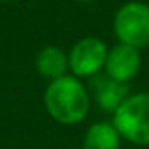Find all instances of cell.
Listing matches in <instances>:
<instances>
[{"label":"cell","mask_w":149,"mask_h":149,"mask_svg":"<svg viewBox=\"0 0 149 149\" xmlns=\"http://www.w3.org/2000/svg\"><path fill=\"white\" fill-rule=\"evenodd\" d=\"M91 105L88 88L72 74L49 81L44 91V107L47 114L60 125L72 126L81 123Z\"/></svg>","instance_id":"6da1fadb"},{"label":"cell","mask_w":149,"mask_h":149,"mask_svg":"<svg viewBox=\"0 0 149 149\" xmlns=\"http://www.w3.org/2000/svg\"><path fill=\"white\" fill-rule=\"evenodd\" d=\"M35 68L47 81L67 76L68 54L58 46H44L35 56Z\"/></svg>","instance_id":"8992f818"},{"label":"cell","mask_w":149,"mask_h":149,"mask_svg":"<svg viewBox=\"0 0 149 149\" xmlns=\"http://www.w3.org/2000/svg\"><path fill=\"white\" fill-rule=\"evenodd\" d=\"M126 84L116 83L107 76H95L93 77V95L98 102L100 109L105 112L114 114V111L126 100L128 97Z\"/></svg>","instance_id":"52a82bcc"},{"label":"cell","mask_w":149,"mask_h":149,"mask_svg":"<svg viewBox=\"0 0 149 149\" xmlns=\"http://www.w3.org/2000/svg\"><path fill=\"white\" fill-rule=\"evenodd\" d=\"M112 30L119 44L144 49L149 46V4L130 0L123 4L112 21Z\"/></svg>","instance_id":"3957f363"},{"label":"cell","mask_w":149,"mask_h":149,"mask_svg":"<svg viewBox=\"0 0 149 149\" xmlns=\"http://www.w3.org/2000/svg\"><path fill=\"white\" fill-rule=\"evenodd\" d=\"M0 2H13V0H0Z\"/></svg>","instance_id":"30bf717a"},{"label":"cell","mask_w":149,"mask_h":149,"mask_svg":"<svg viewBox=\"0 0 149 149\" xmlns=\"http://www.w3.org/2000/svg\"><path fill=\"white\" fill-rule=\"evenodd\" d=\"M83 149H121V135L112 123H93L84 133Z\"/></svg>","instance_id":"ba28073f"},{"label":"cell","mask_w":149,"mask_h":149,"mask_svg":"<svg viewBox=\"0 0 149 149\" xmlns=\"http://www.w3.org/2000/svg\"><path fill=\"white\" fill-rule=\"evenodd\" d=\"M107 44L95 35H88L79 39L68 51V68L72 76L81 77H95L105 67L107 60Z\"/></svg>","instance_id":"277c9868"},{"label":"cell","mask_w":149,"mask_h":149,"mask_svg":"<svg viewBox=\"0 0 149 149\" xmlns=\"http://www.w3.org/2000/svg\"><path fill=\"white\" fill-rule=\"evenodd\" d=\"M140 65H142L140 51L118 42L114 47L109 49L104 70L109 79L121 84H128L139 74Z\"/></svg>","instance_id":"5b68a950"},{"label":"cell","mask_w":149,"mask_h":149,"mask_svg":"<svg viewBox=\"0 0 149 149\" xmlns=\"http://www.w3.org/2000/svg\"><path fill=\"white\" fill-rule=\"evenodd\" d=\"M76 2H93V0H76Z\"/></svg>","instance_id":"9c48e42d"},{"label":"cell","mask_w":149,"mask_h":149,"mask_svg":"<svg viewBox=\"0 0 149 149\" xmlns=\"http://www.w3.org/2000/svg\"><path fill=\"white\" fill-rule=\"evenodd\" d=\"M112 125L121 139L135 146H149V91L128 95L114 111Z\"/></svg>","instance_id":"7a4b0ae2"}]
</instances>
